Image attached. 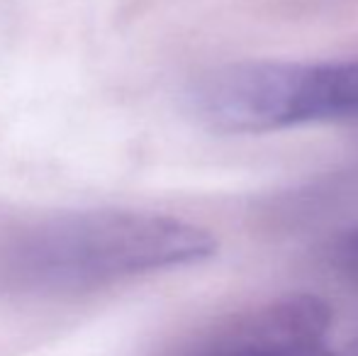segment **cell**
I'll use <instances>...</instances> for the list:
<instances>
[{
    "label": "cell",
    "mask_w": 358,
    "mask_h": 356,
    "mask_svg": "<svg viewBox=\"0 0 358 356\" xmlns=\"http://www.w3.org/2000/svg\"><path fill=\"white\" fill-rule=\"evenodd\" d=\"M190 108L208 127L229 134L358 120V62L229 64L195 83Z\"/></svg>",
    "instance_id": "cell-2"
},
{
    "label": "cell",
    "mask_w": 358,
    "mask_h": 356,
    "mask_svg": "<svg viewBox=\"0 0 358 356\" xmlns=\"http://www.w3.org/2000/svg\"><path fill=\"white\" fill-rule=\"evenodd\" d=\"M217 249L205 227L142 210H78L0 237V290L71 298L137 276L190 266Z\"/></svg>",
    "instance_id": "cell-1"
},
{
    "label": "cell",
    "mask_w": 358,
    "mask_h": 356,
    "mask_svg": "<svg viewBox=\"0 0 358 356\" xmlns=\"http://www.w3.org/2000/svg\"><path fill=\"white\" fill-rule=\"evenodd\" d=\"M351 356H358V344H356V347H354V354H351Z\"/></svg>",
    "instance_id": "cell-4"
},
{
    "label": "cell",
    "mask_w": 358,
    "mask_h": 356,
    "mask_svg": "<svg viewBox=\"0 0 358 356\" xmlns=\"http://www.w3.org/2000/svg\"><path fill=\"white\" fill-rule=\"evenodd\" d=\"M329 310L312 295H287L229 320L183 356H331Z\"/></svg>",
    "instance_id": "cell-3"
}]
</instances>
